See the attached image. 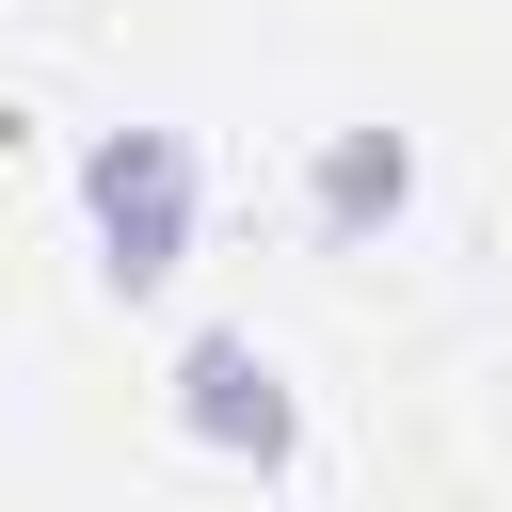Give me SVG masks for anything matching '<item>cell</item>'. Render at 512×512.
I'll use <instances>...</instances> for the list:
<instances>
[{"mask_svg": "<svg viewBox=\"0 0 512 512\" xmlns=\"http://www.w3.org/2000/svg\"><path fill=\"white\" fill-rule=\"evenodd\" d=\"M80 208H96V240H112V288H160L176 240H192V144H176V128H112V144L80 160Z\"/></svg>", "mask_w": 512, "mask_h": 512, "instance_id": "6da1fadb", "label": "cell"}, {"mask_svg": "<svg viewBox=\"0 0 512 512\" xmlns=\"http://www.w3.org/2000/svg\"><path fill=\"white\" fill-rule=\"evenodd\" d=\"M192 432L272 464V448H288V368H272L256 336H208V352H192Z\"/></svg>", "mask_w": 512, "mask_h": 512, "instance_id": "7a4b0ae2", "label": "cell"}, {"mask_svg": "<svg viewBox=\"0 0 512 512\" xmlns=\"http://www.w3.org/2000/svg\"><path fill=\"white\" fill-rule=\"evenodd\" d=\"M400 192H416V160L384 144V128H336L320 144V224L352 240V224H400Z\"/></svg>", "mask_w": 512, "mask_h": 512, "instance_id": "3957f363", "label": "cell"}]
</instances>
